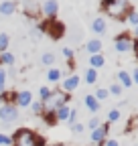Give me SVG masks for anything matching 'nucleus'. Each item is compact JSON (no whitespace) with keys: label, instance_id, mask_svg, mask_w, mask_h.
Here are the masks:
<instances>
[{"label":"nucleus","instance_id":"22","mask_svg":"<svg viewBox=\"0 0 138 146\" xmlns=\"http://www.w3.org/2000/svg\"><path fill=\"white\" fill-rule=\"evenodd\" d=\"M94 98H96L98 102H104V100H108V98H110V91H108V89H104V87H100L96 94H94Z\"/></svg>","mask_w":138,"mask_h":146},{"label":"nucleus","instance_id":"19","mask_svg":"<svg viewBox=\"0 0 138 146\" xmlns=\"http://www.w3.org/2000/svg\"><path fill=\"white\" fill-rule=\"evenodd\" d=\"M0 63L2 65H14V55L12 53H8V51H4V53H0Z\"/></svg>","mask_w":138,"mask_h":146},{"label":"nucleus","instance_id":"17","mask_svg":"<svg viewBox=\"0 0 138 146\" xmlns=\"http://www.w3.org/2000/svg\"><path fill=\"white\" fill-rule=\"evenodd\" d=\"M85 49H88L90 55H98V53L102 51V41H100V39H92L88 45H85Z\"/></svg>","mask_w":138,"mask_h":146},{"label":"nucleus","instance_id":"6","mask_svg":"<svg viewBox=\"0 0 138 146\" xmlns=\"http://www.w3.org/2000/svg\"><path fill=\"white\" fill-rule=\"evenodd\" d=\"M108 130H110V124H100L98 128L92 130V142L94 144H104V140L108 138Z\"/></svg>","mask_w":138,"mask_h":146},{"label":"nucleus","instance_id":"11","mask_svg":"<svg viewBox=\"0 0 138 146\" xmlns=\"http://www.w3.org/2000/svg\"><path fill=\"white\" fill-rule=\"evenodd\" d=\"M69 114H71V108H69V104H65V106H61V108L55 110L53 118H55V122H67Z\"/></svg>","mask_w":138,"mask_h":146},{"label":"nucleus","instance_id":"14","mask_svg":"<svg viewBox=\"0 0 138 146\" xmlns=\"http://www.w3.org/2000/svg\"><path fill=\"white\" fill-rule=\"evenodd\" d=\"M83 104H85V108L90 110L92 114H96L98 110H100V102L92 96V94H88V96H83Z\"/></svg>","mask_w":138,"mask_h":146},{"label":"nucleus","instance_id":"28","mask_svg":"<svg viewBox=\"0 0 138 146\" xmlns=\"http://www.w3.org/2000/svg\"><path fill=\"white\" fill-rule=\"evenodd\" d=\"M128 23L134 25V27L138 25V12L136 10H128Z\"/></svg>","mask_w":138,"mask_h":146},{"label":"nucleus","instance_id":"7","mask_svg":"<svg viewBox=\"0 0 138 146\" xmlns=\"http://www.w3.org/2000/svg\"><path fill=\"white\" fill-rule=\"evenodd\" d=\"M12 104H14L16 108H31V104H33V94H31V91H16Z\"/></svg>","mask_w":138,"mask_h":146},{"label":"nucleus","instance_id":"23","mask_svg":"<svg viewBox=\"0 0 138 146\" xmlns=\"http://www.w3.org/2000/svg\"><path fill=\"white\" fill-rule=\"evenodd\" d=\"M6 79H8L6 69H4V67H0V91H4V87H6Z\"/></svg>","mask_w":138,"mask_h":146},{"label":"nucleus","instance_id":"30","mask_svg":"<svg viewBox=\"0 0 138 146\" xmlns=\"http://www.w3.org/2000/svg\"><path fill=\"white\" fill-rule=\"evenodd\" d=\"M12 144V138L6 136V134H0V146H10Z\"/></svg>","mask_w":138,"mask_h":146},{"label":"nucleus","instance_id":"31","mask_svg":"<svg viewBox=\"0 0 138 146\" xmlns=\"http://www.w3.org/2000/svg\"><path fill=\"white\" fill-rule=\"evenodd\" d=\"M67 122H69V124H71V126H73V124L77 122V110H71V114H69V118H67Z\"/></svg>","mask_w":138,"mask_h":146},{"label":"nucleus","instance_id":"5","mask_svg":"<svg viewBox=\"0 0 138 146\" xmlns=\"http://www.w3.org/2000/svg\"><path fill=\"white\" fill-rule=\"evenodd\" d=\"M41 29L47 31L51 36H53V39H61V36H63V31H65V27H63L59 21H55V18H49V21H47Z\"/></svg>","mask_w":138,"mask_h":146},{"label":"nucleus","instance_id":"4","mask_svg":"<svg viewBox=\"0 0 138 146\" xmlns=\"http://www.w3.org/2000/svg\"><path fill=\"white\" fill-rule=\"evenodd\" d=\"M16 120H19V108L14 104L6 102V104L0 106V122L2 124H14Z\"/></svg>","mask_w":138,"mask_h":146},{"label":"nucleus","instance_id":"18","mask_svg":"<svg viewBox=\"0 0 138 146\" xmlns=\"http://www.w3.org/2000/svg\"><path fill=\"white\" fill-rule=\"evenodd\" d=\"M118 83L122 87H130L132 85V77L128 71H118Z\"/></svg>","mask_w":138,"mask_h":146},{"label":"nucleus","instance_id":"27","mask_svg":"<svg viewBox=\"0 0 138 146\" xmlns=\"http://www.w3.org/2000/svg\"><path fill=\"white\" fill-rule=\"evenodd\" d=\"M49 96H51V89H49V87H41V89H39V102H45Z\"/></svg>","mask_w":138,"mask_h":146},{"label":"nucleus","instance_id":"34","mask_svg":"<svg viewBox=\"0 0 138 146\" xmlns=\"http://www.w3.org/2000/svg\"><path fill=\"white\" fill-rule=\"evenodd\" d=\"M104 146H120V144H118V140H114V138H106V140H104Z\"/></svg>","mask_w":138,"mask_h":146},{"label":"nucleus","instance_id":"39","mask_svg":"<svg viewBox=\"0 0 138 146\" xmlns=\"http://www.w3.org/2000/svg\"><path fill=\"white\" fill-rule=\"evenodd\" d=\"M2 104H4V102H2V96H0V106H2Z\"/></svg>","mask_w":138,"mask_h":146},{"label":"nucleus","instance_id":"12","mask_svg":"<svg viewBox=\"0 0 138 146\" xmlns=\"http://www.w3.org/2000/svg\"><path fill=\"white\" fill-rule=\"evenodd\" d=\"M92 31L94 33H98V35H104L108 31V25H106V21H104V16H96L94 18V23H92Z\"/></svg>","mask_w":138,"mask_h":146},{"label":"nucleus","instance_id":"24","mask_svg":"<svg viewBox=\"0 0 138 146\" xmlns=\"http://www.w3.org/2000/svg\"><path fill=\"white\" fill-rule=\"evenodd\" d=\"M41 61H43V65H53L55 63V55L53 53H45L41 57Z\"/></svg>","mask_w":138,"mask_h":146},{"label":"nucleus","instance_id":"29","mask_svg":"<svg viewBox=\"0 0 138 146\" xmlns=\"http://www.w3.org/2000/svg\"><path fill=\"white\" fill-rule=\"evenodd\" d=\"M31 108H33V112L37 114V116H41V114H43V106H41V102H33V104H31Z\"/></svg>","mask_w":138,"mask_h":146},{"label":"nucleus","instance_id":"3","mask_svg":"<svg viewBox=\"0 0 138 146\" xmlns=\"http://www.w3.org/2000/svg\"><path fill=\"white\" fill-rule=\"evenodd\" d=\"M102 8L106 10L112 18H124V14L128 12V0H104Z\"/></svg>","mask_w":138,"mask_h":146},{"label":"nucleus","instance_id":"10","mask_svg":"<svg viewBox=\"0 0 138 146\" xmlns=\"http://www.w3.org/2000/svg\"><path fill=\"white\" fill-rule=\"evenodd\" d=\"M61 87H63L65 94H71V91H75V89L79 87V77H77V75H69V77L61 83Z\"/></svg>","mask_w":138,"mask_h":146},{"label":"nucleus","instance_id":"37","mask_svg":"<svg viewBox=\"0 0 138 146\" xmlns=\"http://www.w3.org/2000/svg\"><path fill=\"white\" fill-rule=\"evenodd\" d=\"M132 49H134V53H136V57H138V39L134 41V47H132Z\"/></svg>","mask_w":138,"mask_h":146},{"label":"nucleus","instance_id":"13","mask_svg":"<svg viewBox=\"0 0 138 146\" xmlns=\"http://www.w3.org/2000/svg\"><path fill=\"white\" fill-rule=\"evenodd\" d=\"M14 10H16V4L12 0H2L0 2V14L2 16H10V14H14Z\"/></svg>","mask_w":138,"mask_h":146},{"label":"nucleus","instance_id":"20","mask_svg":"<svg viewBox=\"0 0 138 146\" xmlns=\"http://www.w3.org/2000/svg\"><path fill=\"white\" fill-rule=\"evenodd\" d=\"M96 81H98V71L90 67L88 71H85V83H90V85H94Z\"/></svg>","mask_w":138,"mask_h":146},{"label":"nucleus","instance_id":"9","mask_svg":"<svg viewBox=\"0 0 138 146\" xmlns=\"http://www.w3.org/2000/svg\"><path fill=\"white\" fill-rule=\"evenodd\" d=\"M41 10L47 18H55L57 10H59V4H57V0H45V2L41 4Z\"/></svg>","mask_w":138,"mask_h":146},{"label":"nucleus","instance_id":"25","mask_svg":"<svg viewBox=\"0 0 138 146\" xmlns=\"http://www.w3.org/2000/svg\"><path fill=\"white\" fill-rule=\"evenodd\" d=\"M120 120V110L116 108V110H110V114H108V124H112V122H118Z\"/></svg>","mask_w":138,"mask_h":146},{"label":"nucleus","instance_id":"36","mask_svg":"<svg viewBox=\"0 0 138 146\" xmlns=\"http://www.w3.org/2000/svg\"><path fill=\"white\" fill-rule=\"evenodd\" d=\"M130 77H132V83H136V85H138V67L134 69V73H132Z\"/></svg>","mask_w":138,"mask_h":146},{"label":"nucleus","instance_id":"1","mask_svg":"<svg viewBox=\"0 0 138 146\" xmlns=\"http://www.w3.org/2000/svg\"><path fill=\"white\" fill-rule=\"evenodd\" d=\"M69 100H71V98H69L67 94H61V91H51V96L45 102H41V106H43V114L41 116H45V120L49 124H55V118H53L55 110L61 108V106H65V104H69Z\"/></svg>","mask_w":138,"mask_h":146},{"label":"nucleus","instance_id":"32","mask_svg":"<svg viewBox=\"0 0 138 146\" xmlns=\"http://www.w3.org/2000/svg\"><path fill=\"white\" fill-rule=\"evenodd\" d=\"M71 130H73V134H81V132H83V124L75 122V124L71 126Z\"/></svg>","mask_w":138,"mask_h":146},{"label":"nucleus","instance_id":"16","mask_svg":"<svg viewBox=\"0 0 138 146\" xmlns=\"http://www.w3.org/2000/svg\"><path fill=\"white\" fill-rule=\"evenodd\" d=\"M61 77H63V71L57 69V67H51V69L47 71V79H49V81H53V83H59Z\"/></svg>","mask_w":138,"mask_h":146},{"label":"nucleus","instance_id":"2","mask_svg":"<svg viewBox=\"0 0 138 146\" xmlns=\"http://www.w3.org/2000/svg\"><path fill=\"white\" fill-rule=\"evenodd\" d=\"M10 138H12L10 146H45V140L29 128H19Z\"/></svg>","mask_w":138,"mask_h":146},{"label":"nucleus","instance_id":"8","mask_svg":"<svg viewBox=\"0 0 138 146\" xmlns=\"http://www.w3.org/2000/svg\"><path fill=\"white\" fill-rule=\"evenodd\" d=\"M132 47H134V41L130 39L128 35L116 36V51H118V53H126V51H130Z\"/></svg>","mask_w":138,"mask_h":146},{"label":"nucleus","instance_id":"26","mask_svg":"<svg viewBox=\"0 0 138 146\" xmlns=\"http://www.w3.org/2000/svg\"><path fill=\"white\" fill-rule=\"evenodd\" d=\"M108 91H110L112 96H122V85H120V83H112L108 87Z\"/></svg>","mask_w":138,"mask_h":146},{"label":"nucleus","instance_id":"21","mask_svg":"<svg viewBox=\"0 0 138 146\" xmlns=\"http://www.w3.org/2000/svg\"><path fill=\"white\" fill-rule=\"evenodd\" d=\"M10 45V39H8V35L6 33H0V53H4Z\"/></svg>","mask_w":138,"mask_h":146},{"label":"nucleus","instance_id":"35","mask_svg":"<svg viewBox=\"0 0 138 146\" xmlns=\"http://www.w3.org/2000/svg\"><path fill=\"white\" fill-rule=\"evenodd\" d=\"M98 126H100V120H98V118L94 116V118L90 120V130H94V128H98Z\"/></svg>","mask_w":138,"mask_h":146},{"label":"nucleus","instance_id":"15","mask_svg":"<svg viewBox=\"0 0 138 146\" xmlns=\"http://www.w3.org/2000/svg\"><path fill=\"white\" fill-rule=\"evenodd\" d=\"M104 63H106V59H104V55L102 53H98V55H90V65H92V69H100V67H104Z\"/></svg>","mask_w":138,"mask_h":146},{"label":"nucleus","instance_id":"33","mask_svg":"<svg viewBox=\"0 0 138 146\" xmlns=\"http://www.w3.org/2000/svg\"><path fill=\"white\" fill-rule=\"evenodd\" d=\"M63 57L71 61V59H73V49H69V47H65V49H63Z\"/></svg>","mask_w":138,"mask_h":146},{"label":"nucleus","instance_id":"38","mask_svg":"<svg viewBox=\"0 0 138 146\" xmlns=\"http://www.w3.org/2000/svg\"><path fill=\"white\" fill-rule=\"evenodd\" d=\"M51 146H65V144H51Z\"/></svg>","mask_w":138,"mask_h":146},{"label":"nucleus","instance_id":"40","mask_svg":"<svg viewBox=\"0 0 138 146\" xmlns=\"http://www.w3.org/2000/svg\"><path fill=\"white\" fill-rule=\"evenodd\" d=\"M136 36H138V25H136Z\"/></svg>","mask_w":138,"mask_h":146}]
</instances>
